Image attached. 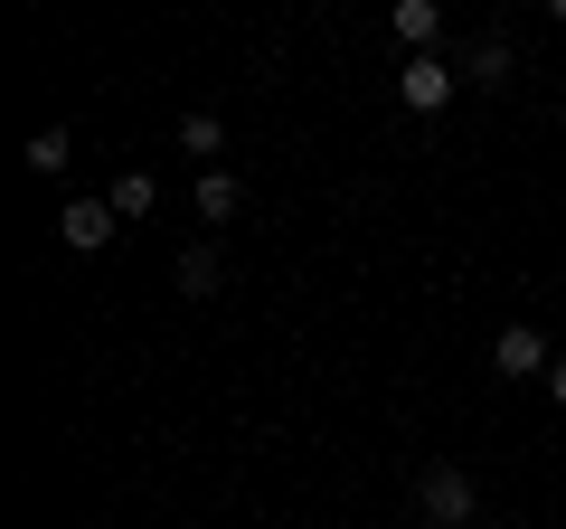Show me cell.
<instances>
[{
  "label": "cell",
  "mask_w": 566,
  "mask_h": 529,
  "mask_svg": "<svg viewBox=\"0 0 566 529\" xmlns=\"http://www.w3.org/2000/svg\"><path fill=\"white\" fill-rule=\"evenodd\" d=\"M453 95H463V76H453L444 58H406L397 66V104H406V114H444Z\"/></svg>",
  "instance_id": "cell-1"
},
{
  "label": "cell",
  "mask_w": 566,
  "mask_h": 529,
  "mask_svg": "<svg viewBox=\"0 0 566 529\" xmlns=\"http://www.w3.org/2000/svg\"><path fill=\"white\" fill-rule=\"evenodd\" d=\"M416 501H424V520H434V529H463L472 510H482V491H472V473L434 464V473H424V483H416Z\"/></svg>",
  "instance_id": "cell-2"
},
{
  "label": "cell",
  "mask_w": 566,
  "mask_h": 529,
  "mask_svg": "<svg viewBox=\"0 0 566 529\" xmlns=\"http://www.w3.org/2000/svg\"><path fill=\"white\" fill-rule=\"evenodd\" d=\"M491 369H501V378H547V341L528 322H510L501 341H491Z\"/></svg>",
  "instance_id": "cell-3"
},
{
  "label": "cell",
  "mask_w": 566,
  "mask_h": 529,
  "mask_svg": "<svg viewBox=\"0 0 566 529\" xmlns=\"http://www.w3.org/2000/svg\"><path fill=\"white\" fill-rule=\"evenodd\" d=\"M114 199H76V208H66V218H57V237L66 246H76V256H95V246H114Z\"/></svg>",
  "instance_id": "cell-4"
},
{
  "label": "cell",
  "mask_w": 566,
  "mask_h": 529,
  "mask_svg": "<svg viewBox=\"0 0 566 529\" xmlns=\"http://www.w3.org/2000/svg\"><path fill=\"white\" fill-rule=\"evenodd\" d=\"M245 208V189H237V170H199V227H227Z\"/></svg>",
  "instance_id": "cell-5"
},
{
  "label": "cell",
  "mask_w": 566,
  "mask_h": 529,
  "mask_svg": "<svg viewBox=\"0 0 566 529\" xmlns=\"http://www.w3.org/2000/svg\"><path fill=\"white\" fill-rule=\"evenodd\" d=\"M397 39L416 48V58H434V39H444V10H434V0H397Z\"/></svg>",
  "instance_id": "cell-6"
},
{
  "label": "cell",
  "mask_w": 566,
  "mask_h": 529,
  "mask_svg": "<svg viewBox=\"0 0 566 529\" xmlns=\"http://www.w3.org/2000/svg\"><path fill=\"white\" fill-rule=\"evenodd\" d=\"M104 199H114V218L133 227V218H151V199H161V180H151V170H123V180L104 189Z\"/></svg>",
  "instance_id": "cell-7"
},
{
  "label": "cell",
  "mask_w": 566,
  "mask_h": 529,
  "mask_svg": "<svg viewBox=\"0 0 566 529\" xmlns=\"http://www.w3.org/2000/svg\"><path fill=\"white\" fill-rule=\"evenodd\" d=\"M180 152H199V162L218 170V152H227V133H218V114H189V123H180Z\"/></svg>",
  "instance_id": "cell-8"
},
{
  "label": "cell",
  "mask_w": 566,
  "mask_h": 529,
  "mask_svg": "<svg viewBox=\"0 0 566 529\" xmlns=\"http://www.w3.org/2000/svg\"><path fill=\"white\" fill-rule=\"evenodd\" d=\"M463 85H510V48L482 39V48H472V66H463Z\"/></svg>",
  "instance_id": "cell-9"
},
{
  "label": "cell",
  "mask_w": 566,
  "mask_h": 529,
  "mask_svg": "<svg viewBox=\"0 0 566 529\" xmlns=\"http://www.w3.org/2000/svg\"><path fill=\"white\" fill-rule=\"evenodd\" d=\"M180 293H218V256H208V246L180 256Z\"/></svg>",
  "instance_id": "cell-10"
},
{
  "label": "cell",
  "mask_w": 566,
  "mask_h": 529,
  "mask_svg": "<svg viewBox=\"0 0 566 529\" xmlns=\"http://www.w3.org/2000/svg\"><path fill=\"white\" fill-rule=\"evenodd\" d=\"M20 162H29V170H66V133H39V143H29Z\"/></svg>",
  "instance_id": "cell-11"
},
{
  "label": "cell",
  "mask_w": 566,
  "mask_h": 529,
  "mask_svg": "<svg viewBox=\"0 0 566 529\" xmlns=\"http://www.w3.org/2000/svg\"><path fill=\"white\" fill-rule=\"evenodd\" d=\"M547 397H557V407H566V360H547Z\"/></svg>",
  "instance_id": "cell-12"
}]
</instances>
